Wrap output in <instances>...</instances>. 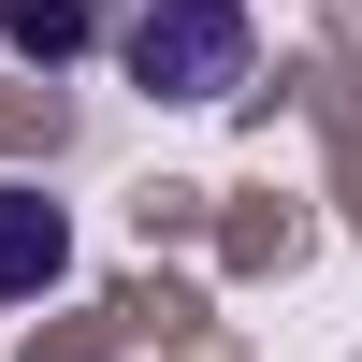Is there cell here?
<instances>
[{
  "instance_id": "6da1fadb",
  "label": "cell",
  "mask_w": 362,
  "mask_h": 362,
  "mask_svg": "<svg viewBox=\"0 0 362 362\" xmlns=\"http://www.w3.org/2000/svg\"><path fill=\"white\" fill-rule=\"evenodd\" d=\"M116 58H131V87H145V102H189V116H218L232 87L261 73V15H247V0H131Z\"/></svg>"
},
{
  "instance_id": "7a4b0ae2",
  "label": "cell",
  "mask_w": 362,
  "mask_h": 362,
  "mask_svg": "<svg viewBox=\"0 0 362 362\" xmlns=\"http://www.w3.org/2000/svg\"><path fill=\"white\" fill-rule=\"evenodd\" d=\"M58 276H73V218H58V189L0 174V305H44Z\"/></svg>"
},
{
  "instance_id": "3957f363",
  "label": "cell",
  "mask_w": 362,
  "mask_h": 362,
  "mask_svg": "<svg viewBox=\"0 0 362 362\" xmlns=\"http://www.w3.org/2000/svg\"><path fill=\"white\" fill-rule=\"evenodd\" d=\"M0 44L15 58H73L87 44V0H0Z\"/></svg>"
}]
</instances>
